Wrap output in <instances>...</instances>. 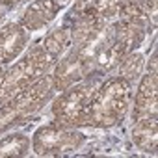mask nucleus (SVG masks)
<instances>
[{
    "label": "nucleus",
    "mask_w": 158,
    "mask_h": 158,
    "mask_svg": "<svg viewBox=\"0 0 158 158\" xmlns=\"http://www.w3.org/2000/svg\"><path fill=\"white\" fill-rule=\"evenodd\" d=\"M130 101H132V84H128L119 74L110 76L99 84L93 99L89 101L86 112L78 121V127L112 128L125 119L130 108Z\"/></svg>",
    "instance_id": "1"
},
{
    "label": "nucleus",
    "mask_w": 158,
    "mask_h": 158,
    "mask_svg": "<svg viewBox=\"0 0 158 158\" xmlns=\"http://www.w3.org/2000/svg\"><path fill=\"white\" fill-rule=\"evenodd\" d=\"M54 65L56 60H52L41 45L30 48L15 65L0 74V104H4L6 101L32 86L35 80L48 74Z\"/></svg>",
    "instance_id": "2"
},
{
    "label": "nucleus",
    "mask_w": 158,
    "mask_h": 158,
    "mask_svg": "<svg viewBox=\"0 0 158 158\" xmlns=\"http://www.w3.org/2000/svg\"><path fill=\"white\" fill-rule=\"evenodd\" d=\"M54 93L56 91L52 88V78L45 74L32 86H28L26 89H23L4 104H0V132L8 130L21 119L37 112L43 104H47L54 97Z\"/></svg>",
    "instance_id": "3"
},
{
    "label": "nucleus",
    "mask_w": 158,
    "mask_h": 158,
    "mask_svg": "<svg viewBox=\"0 0 158 158\" xmlns=\"http://www.w3.org/2000/svg\"><path fill=\"white\" fill-rule=\"evenodd\" d=\"M99 84H101L99 76H93V78L88 76L84 80L69 86L67 89L60 91V95L52 101V106H50V114L54 121L67 127H78V121L86 112L89 101L93 99Z\"/></svg>",
    "instance_id": "4"
},
{
    "label": "nucleus",
    "mask_w": 158,
    "mask_h": 158,
    "mask_svg": "<svg viewBox=\"0 0 158 158\" xmlns=\"http://www.w3.org/2000/svg\"><path fill=\"white\" fill-rule=\"evenodd\" d=\"M86 141V136L74 127L50 121L41 125L32 138V149L37 156H61L80 149Z\"/></svg>",
    "instance_id": "5"
},
{
    "label": "nucleus",
    "mask_w": 158,
    "mask_h": 158,
    "mask_svg": "<svg viewBox=\"0 0 158 158\" xmlns=\"http://www.w3.org/2000/svg\"><path fill=\"white\" fill-rule=\"evenodd\" d=\"M30 32L17 21H10L0 26V74L11 61H15L28 45Z\"/></svg>",
    "instance_id": "6"
},
{
    "label": "nucleus",
    "mask_w": 158,
    "mask_h": 158,
    "mask_svg": "<svg viewBox=\"0 0 158 158\" xmlns=\"http://www.w3.org/2000/svg\"><path fill=\"white\" fill-rule=\"evenodd\" d=\"M52 88L56 93L67 89L69 86L76 84L88 78V69L82 63V60L78 58V54L74 52V48L69 47V50L56 61V65L52 67Z\"/></svg>",
    "instance_id": "7"
},
{
    "label": "nucleus",
    "mask_w": 158,
    "mask_h": 158,
    "mask_svg": "<svg viewBox=\"0 0 158 158\" xmlns=\"http://www.w3.org/2000/svg\"><path fill=\"white\" fill-rule=\"evenodd\" d=\"M73 2V0H32L21 17V24L28 32H37L50 24L56 15Z\"/></svg>",
    "instance_id": "8"
},
{
    "label": "nucleus",
    "mask_w": 158,
    "mask_h": 158,
    "mask_svg": "<svg viewBox=\"0 0 158 158\" xmlns=\"http://www.w3.org/2000/svg\"><path fill=\"white\" fill-rule=\"evenodd\" d=\"M112 28H114V45L121 58L138 50L147 34L145 24L127 19H115L112 23Z\"/></svg>",
    "instance_id": "9"
},
{
    "label": "nucleus",
    "mask_w": 158,
    "mask_h": 158,
    "mask_svg": "<svg viewBox=\"0 0 158 158\" xmlns=\"http://www.w3.org/2000/svg\"><path fill=\"white\" fill-rule=\"evenodd\" d=\"M151 115H156V71H147L141 76L132 106L134 121Z\"/></svg>",
    "instance_id": "10"
},
{
    "label": "nucleus",
    "mask_w": 158,
    "mask_h": 158,
    "mask_svg": "<svg viewBox=\"0 0 158 158\" xmlns=\"http://www.w3.org/2000/svg\"><path fill=\"white\" fill-rule=\"evenodd\" d=\"M132 141L134 145L143 152H156V141H158V130H156V115L141 117L134 121L132 128Z\"/></svg>",
    "instance_id": "11"
},
{
    "label": "nucleus",
    "mask_w": 158,
    "mask_h": 158,
    "mask_svg": "<svg viewBox=\"0 0 158 158\" xmlns=\"http://www.w3.org/2000/svg\"><path fill=\"white\" fill-rule=\"evenodd\" d=\"M41 47H43V50H45L52 60L58 61V60L69 50V47H71V28H69V24L63 23L61 26L50 30V32L45 35Z\"/></svg>",
    "instance_id": "12"
},
{
    "label": "nucleus",
    "mask_w": 158,
    "mask_h": 158,
    "mask_svg": "<svg viewBox=\"0 0 158 158\" xmlns=\"http://www.w3.org/2000/svg\"><path fill=\"white\" fill-rule=\"evenodd\" d=\"M32 149V139L23 132H11L0 138V158L6 156H26Z\"/></svg>",
    "instance_id": "13"
},
{
    "label": "nucleus",
    "mask_w": 158,
    "mask_h": 158,
    "mask_svg": "<svg viewBox=\"0 0 158 158\" xmlns=\"http://www.w3.org/2000/svg\"><path fill=\"white\" fill-rule=\"evenodd\" d=\"M141 71H143V54L138 52V50L123 56L121 61L117 63V74L121 78H125V80L128 84H132V86L141 76Z\"/></svg>",
    "instance_id": "14"
},
{
    "label": "nucleus",
    "mask_w": 158,
    "mask_h": 158,
    "mask_svg": "<svg viewBox=\"0 0 158 158\" xmlns=\"http://www.w3.org/2000/svg\"><path fill=\"white\" fill-rule=\"evenodd\" d=\"M26 2H32V0H0V4H2L4 8L11 10V8H17L21 4H26Z\"/></svg>",
    "instance_id": "15"
},
{
    "label": "nucleus",
    "mask_w": 158,
    "mask_h": 158,
    "mask_svg": "<svg viewBox=\"0 0 158 158\" xmlns=\"http://www.w3.org/2000/svg\"><path fill=\"white\" fill-rule=\"evenodd\" d=\"M6 11H8V8H4L2 4H0V23H2V17L6 15Z\"/></svg>",
    "instance_id": "16"
}]
</instances>
